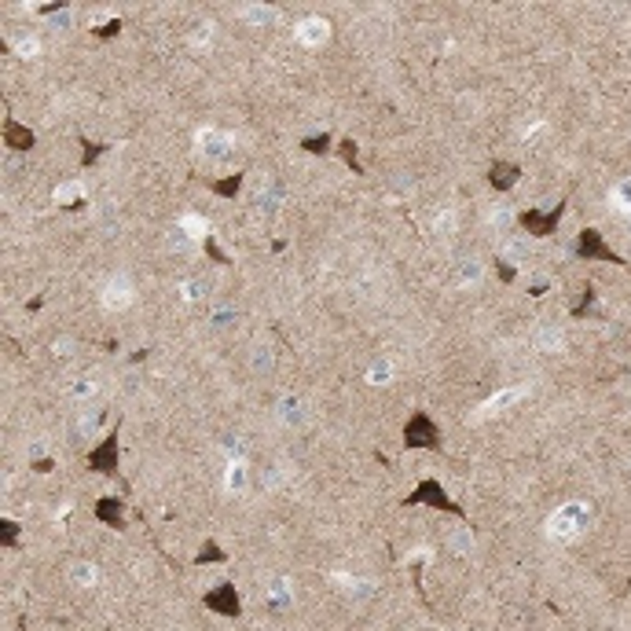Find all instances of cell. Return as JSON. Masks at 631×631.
Wrapping results in <instances>:
<instances>
[{
    "instance_id": "1",
    "label": "cell",
    "mask_w": 631,
    "mask_h": 631,
    "mask_svg": "<svg viewBox=\"0 0 631 631\" xmlns=\"http://www.w3.org/2000/svg\"><path fill=\"white\" fill-rule=\"evenodd\" d=\"M587 522H591V510L584 503H565L562 510H554L551 522H547V536L554 543H573L580 532L587 529Z\"/></svg>"
},
{
    "instance_id": "2",
    "label": "cell",
    "mask_w": 631,
    "mask_h": 631,
    "mask_svg": "<svg viewBox=\"0 0 631 631\" xmlns=\"http://www.w3.org/2000/svg\"><path fill=\"white\" fill-rule=\"evenodd\" d=\"M232 147H235V140L228 133H217V128H202L195 136V151L202 161H224L232 154Z\"/></svg>"
},
{
    "instance_id": "3",
    "label": "cell",
    "mask_w": 631,
    "mask_h": 631,
    "mask_svg": "<svg viewBox=\"0 0 631 631\" xmlns=\"http://www.w3.org/2000/svg\"><path fill=\"white\" fill-rule=\"evenodd\" d=\"M133 298H136V286H133V279H128V276H114V279H107V283H103V290H100L103 309H110V312L128 309V305H133Z\"/></svg>"
},
{
    "instance_id": "4",
    "label": "cell",
    "mask_w": 631,
    "mask_h": 631,
    "mask_svg": "<svg viewBox=\"0 0 631 631\" xmlns=\"http://www.w3.org/2000/svg\"><path fill=\"white\" fill-rule=\"evenodd\" d=\"M294 37H298L305 48H319V44H327L331 26H327V19H323V15H305V19L294 26Z\"/></svg>"
},
{
    "instance_id": "5",
    "label": "cell",
    "mask_w": 631,
    "mask_h": 631,
    "mask_svg": "<svg viewBox=\"0 0 631 631\" xmlns=\"http://www.w3.org/2000/svg\"><path fill=\"white\" fill-rule=\"evenodd\" d=\"M525 397V385H514V390H499L489 404H481V408L474 411V418H492V415H499V411H507L510 404H517Z\"/></svg>"
},
{
    "instance_id": "6",
    "label": "cell",
    "mask_w": 631,
    "mask_h": 631,
    "mask_svg": "<svg viewBox=\"0 0 631 631\" xmlns=\"http://www.w3.org/2000/svg\"><path fill=\"white\" fill-rule=\"evenodd\" d=\"M180 294H184V301L199 305V301H206L209 294H213V279L209 276H191V279L180 283Z\"/></svg>"
},
{
    "instance_id": "7",
    "label": "cell",
    "mask_w": 631,
    "mask_h": 631,
    "mask_svg": "<svg viewBox=\"0 0 631 631\" xmlns=\"http://www.w3.org/2000/svg\"><path fill=\"white\" fill-rule=\"evenodd\" d=\"M484 279V265L474 261V257H463L456 265V286H477Z\"/></svg>"
},
{
    "instance_id": "8",
    "label": "cell",
    "mask_w": 631,
    "mask_h": 631,
    "mask_svg": "<svg viewBox=\"0 0 631 631\" xmlns=\"http://www.w3.org/2000/svg\"><path fill=\"white\" fill-rule=\"evenodd\" d=\"M166 250L169 253H191L195 250V239L184 232V224H173V228L166 232Z\"/></svg>"
},
{
    "instance_id": "9",
    "label": "cell",
    "mask_w": 631,
    "mask_h": 631,
    "mask_svg": "<svg viewBox=\"0 0 631 631\" xmlns=\"http://www.w3.org/2000/svg\"><path fill=\"white\" fill-rule=\"evenodd\" d=\"M279 206H283V187L279 184H265V191L257 195V209H261L265 217H272Z\"/></svg>"
},
{
    "instance_id": "10",
    "label": "cell",
    "mask_w": 631,
    "mask_h": 631,
    "mask_svg": "<svg viewBox=\"0 0 631 631\" xmlns=\"http://www.w3.org/2000/svg\"><path fill=\"white\" fill-rule=\"evenodd\" d=\"M272 364H276V352H272L268 342H253L250 345V367L253 371H272Z\"/></svg>"
},
{
    "instance_id": "11",
    "label": "cell",
    "mask_w": 631,
    "mask_h": 631,
    "mask_svg": "<svg viewBox=\"0 0 631 631\" xmlns=\"http://www.w3.org/2000/svg\"><path fill=\"white\" fill-rule=\"evenodd\" d=\"M242 484H246V463H242V459H228L224 489H228V492H242Z\"/></svg>"
},
{
    "instance_id": "12",
    "label": "cell",
    "mask_w": 631,
    "mask_h": 631,
    "mask_svg": "<svg viewBox=\"0 0 631 631\" xmlns=\"http://www.w3.org/2000/svg\"><path fill=\"white\" fill-rule=\"evenodd\" d=\"M70 576H74V584L92 587V584H95V576H100V569H95L92 562H74V565H70Z\"/></svg>"
},
{
    "instance_id": "13",
    "label": "cell",
    "mask_w": 631,
    "mask_h": 631,
    "mask_svg": "<svg viewBox=\"0 0 631 631\" xmlns=\"http://www.w3.org/2000/svg\"><path fill=\"white\" fill-rule=\"evenodd\" d=\"M242 19L253 22V26H265V22L276 19V11H272L268 4H242Z\"/></svg>"
},
{
    "instance_id": "14",
    "label": "cell",
    "mask_w": 631,
    "mask_h": 631,
    "mask_svg": "<svg viewBox=\"0 0 631 631\" xmlns=\"http://www.w3.org/2000/svg\"><path fill=\"white\" fill-rule=\"evenodd\" d=\"M279 418L286 426H298L301 418H305V411H301V400L298 397H286V400H279Z\"/></svg>"
},
{
    "instance_id": "15",
    "label": "cell",
    "mask_w": 631,
    "mask_h": 631,
    "mask_svg": "<svg viewBox=\"0 0 631 631\" xmlns=\"http://www.w3.org/2000/svg\"><path fill=\"white\" fill-rule=\"evenodd\" d=\"M390 378H393V364H390V360H375V364L367 367V382H371V385H385Z\"/></svg>"
},
{
    "instance_id": "16",
    "label": "cell",
    "mask_w": 631,
    "mask_h": 631,
    "mask_svg": "<svg viewBox=\"0 0 631 631\" xmlns=\"http://www.w3.org/2000/svg\"><path fill=\"white\" fill-rule=\"evenodd\" d=\"M95 390H100V382H95V378H77L70 385V397L74 400H88V397H95Z\"/></svg>"
},
{
    "instance_id": "17",
    "label": "cell",
    "mask_w": 631,
    "mask_h": 631,
    "mask_svg": "<svg viewBox=\"0 0 631 631\" xmlns=\"http://www.w3.org/2000/svg\"><path fill=\"white\" fill-rule=\"evenodd\" d=\"M100 426H103V408H92L88 415H81V423H77L81 433H95Z\"/></svg>"
},
{
    "instance_id": "18",
    "label": "cell",
    "mask_w": 631,
    "mask_h": 631,
    "mask_svg": "<svg viewBox=\"0 0 631 631\" xmlns=\"http://www.w3.org/2000/svg\"><path fill=\"white\" fill-rule=\"evenodd\" d=\"M448 543H451V551H459V554H470V547H474V540H470V532H466V529H456L448 536Z\"/></svg>"
},
{
    "instance_id": "19",
    "label": "cell",
    "mask_w": 631,
    "mask_h": 631,
    "mask_svg": "<svg viewBox=\"0 0 631 631\" xmlns=\"http://www.w3.org/2000/svg\"><path fill=\"white\" fill-rule=\"evenodd\" d=\"M180 224H184V232H187L191 239H195V242H199V239H206V232H209L202 217H184Z\"/></svg>"
},
{
    "instance_id": "20",
    "label": "cell",
    "mask_w": 631,
    "mask_h": 631,
    "mask_svg": "<svg viewBox=\"0 0 631 631\" xmlns=\"http://www.w3.org/2000/svg\"><path fill=\"white\" fill-rule=\"evenodd\" d=\"M540 349H562V331L558 327H540Z\"/></svg>"
},
{
    "instance_id": "21",
    "label": "cell",
    "mask_w": 631,
    "mask_h": 631,
    "mask_svg": "<svg viewBox=\"0 0 631 631\" xmlns=\"http://www.w3.org/2000/svg\"><path fill=\"white\" fill-rule=\"evenodd\" d=\"M209 37H213V22H199V29L191 34V44H195V48H206Z\"/></svg>"
},
{
    "instance_id": "22",
    "label": "cell",
    "mask_w": 631,
    "mask_h": 631,
    "mask_svg": "<svg viewBox=\"0 0 631 631\" xmlns=\"http://www.w3.org/2000/svg\"><path fill=\"white\" fill-rule=\"evenodd\" d=\"M77 195H81V184H77V180H74V184H59V191H55L59 202H74Z\"/></svg>"
},
{
    "instance_id": "23",
    "label": "cell",
    "mask_w": 631,
    "mask_h": 631,
    "mask_svg": "<svg viewBox=\"0 0 631 631\" xmlns=\"http://www.w3.org/2000/svg\"><path fill=\"white\" fill-rule=\"evenodd\" d=\"M272 598H276V602H290V587H286V580L279 576V580H272Z\"/></svg>"
},
{
    "instance_id": "24",
    "label": "cell",
    "mask_w": 631,
    "mask_h": 631,
    "mask_svg": "<svg viewBox=\"0 0 631 631\" xmlns=\"http://www.w3.org/2000/svg\"><path fill=\"white\" fill-rule=\"evenodd\" d=\"M613 202H617V206H631V180H624L617 191H613Z\"/></svg>"
},
{
    "instance_id": "25",
    "label": "cell",
    "mask_w": 631,
    "mask_h": 631,
    "mask_svg": "<svg viewBox=\"0 0 631 631\" xmlns=\"http://www.w3.org/2000/svg\"><path fill=\"white\" fill-rule=\"evenodd\" d=\"M279 481H283V474L276 470V466H268V474H265V489H276Z\"/></svg>"
},
{
    "instance_id": "26",
    "label": "cell",
    "mask_w": 631,
    "mask_h": 631,
    "mask_svg": "<svg viewBox=\"0 0 631 631\" xmlns=\"http://www.w3.org/2000/svg\"><path fill=\"white\" fill-rule=\"evenodd\" d=\"M232 319H235V316H232V309H220V312L213 316V327H228Z\"/></svg>"
},
{
    "instance_id": "27",
    "label": "cell",
    "mask_w": 631,
    "mask_h": 631,
    "mask_svg": "<svg viewBox=\"0 0 631 631\" xmlns=\"http://www.w3.org/2000/svg\"><path fill=\"white\" fill-rule=\"evenodd\" d=\"M19 52H22V55H34V52H37V41H22Z\"/></svg>"
},
{
    "instance_id": "28",
    "label": "cell",
    "mask_w": 631,
    "mask_h": 631,
    "mask_svg": "<svg viewBox=\"0 0 631 631\" xmlns=\"http://www.w3.org/2000/svg\"><path fill=\"white\" fill-rule=\"evenodd\" d=\"M55 352H62V356H67V352H74V345H70V338H59V345H55Z\"/></svg>"
}]
</instances>
